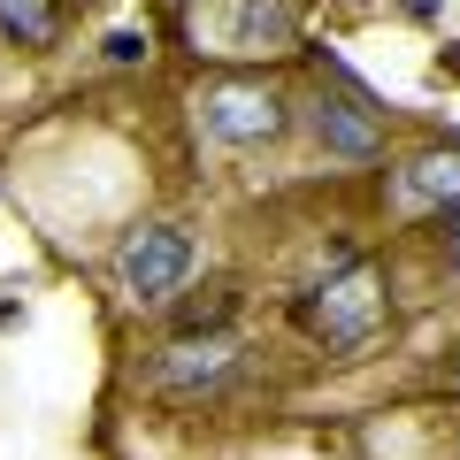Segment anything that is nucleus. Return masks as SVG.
Returning a JSON list of instances; mask_svg holds the SVG:
<instances>
[{
  "instance_id": "nucleus-6",
  "label": "nucleus",
  "mask_w": 460,
  "mask_h": 460,
  "mask_svg": "<svg viewBox=\"0 0 460 460\" xmlns=\"http://www.w3.org/2000/svg\"><path fill=\"white\" fill-rule=\"evenodd\" d=\"M314 138H323L330 154H345V162L384 154V123L361 108V100H345V93H323V100H314Z\"/></svg>"
},
{
  "instance_id": "nucleus-5",
  "label": "nucleus",
  "mask_w": 460,
  "mask_h": 460,
  "mask_svg": "<svg viewBox=\"0 0 460 460\" xmlns=\"http://www.w3.org/2000/svg\"><path fill=\"white\" fill-rule=\"evenodd\" d=\"M230 368H238V338L230 330H177V345L154 361V376H162V392H215Z\"/></svg>"
},
{
  "instance_id": "nucleus-4",
  "label": "nucleus",
  "mask_w": 460,
  "mask_h": 460,
  "mask_svg": "<svg viewBox=\"0 0 460 460\" xmlns=\"http://www.w3.org/2000/svg\"><path fill=\"white\" fill-rule=\"evenodd\" d=\"M215 54H284L299 39V8L292 0H215Z\"/></svg>"
},
{
  "instance_id": "nucleus-7",
  "label": "nucleus",
  "mask_w": 460,
  "mask_h": 460,
  "mask_svg": "<svg viewBox=\"0 0 460 460\" xmlns=\"http://www.w3.org/2000/svg\"><path fill=\"white\" fill-rule=\"evenodd\" d=\"M407 192H414V199H445V208H460V146H429V154H414Z\"/></svg>"
},
{
  "instance_id": "nucleus-9",
  "label": "nucleus",
  "mask_w": 460,
  "mask_h": 460,
  "mask_svg": "<svg viewBox=\"0 0 460 460\" xmlns=\"http://www.w3.org/2000/svg\"><path fill=\"white\" fill-rule=\"evenodd\" d=\"M230 307H238V284H208L199 299H184V330H215Z\"/></svg>"
},
{
  "instance_id": "nucleus-2",
  "label": "nucleus",
  "mask_w": 460,
  "mask_h": 460,
  "mask_svg": "<svg viewBox=\"0 0 460 460\" xmlns=\"http://www.w3.org/2000/svg\"><path fill=\"white\" fill-rule=\"evenodd\" d=\"M115 277H123V292L131 299H169L184 292V277H192V238H184L177 223H146L123 238V253H115Z\"/></svg>"
},
{
  "instance_id": "nucleus-11",
  "label": "nucleus",
  "mask_w": 460,
  "mask_h": 460,
  "mask_svg": "<svg viewBox=\"0 0 460 460\" xmlns=\"http://www.w3.org/2000/svg\"><path fill=\"white\" fill-rule=\"evenodd\" d=\"M445 253H453V269H460V215H453V230H445Z\"/></svg>"
},
{
  "instance_id": "nucleus-1",
  "label": "nucleus",
  "mask_w": 460,
  "mask_h": 460,
  "mask_svg": "<svg viewBox=\"0 0 460 460\" xmlns=\"http://www.w3.org/2000/svg\"><path fill=\"white\" fill-rule=\"evenodd\" d=\"M384 314H392V284H384L376 261H345L338 277H323V284L299 292V330L323 338L330 353H361L384 330Z\"/></svg>"
},
{
  "instance_id": "nucleus-12",
  "label": "nucleus",
  "mask_w": 460,
  "mask_h": 460,
  "mask_svg": "<svg viewBox=\"0 0 460 460\" xmlns=\"http://www.w3.org/2000/svg\"><path fill=\"white\" fill-rule=\"evenodd\" d=\"M453 392H460V361H453Z\"/></svg>"
},
{
  "instance_id": "nucleus-8",
  "label": "nucleus",
  "mask_w": 460,
  "mask_h": 460,
  "mask_svg": "<svg viewBox=\"0 0 460 460\" xmlns=\"http://www.w3.org/2000/svg\"><path fill=\"white\" fill-rule=\"evenodd\" d=\"M0 31L16 39V47H54L62 16H54V0H0Z\"/></svg>"
},
{
  "instance_id": "nucleus-10",
  "label": "nucleus",
  "mask_w": 460,
  "mask_h": 460,
  "mask_svg": "<svg viewBox=\"0 0 460 460\" xmlns=\"http://www.w3.org/2000/svg\"><path fill=\"white\" fill-rule=\"evenodd\" d=\"M108 62H115V69L146 62V31H108Z\"/></svg>"
},
{
  "instance_id": "nucleus-3",
  "label": "nucleus",
  "mask_w": 460,
  "mask_h": 460,
  "mask_svg": "<svg viewBox=\"0 0 460 460\" xmlns=\"http://www.w3.org/2000/svg\"><path fill=\"white\" fill-rule=\"evenodd\" d=\"M199 123H208V138H223V146H269V138H284L292 108H284V93H269V84H215V93L199 100Z\"/></svg>"
}]
</instances>
